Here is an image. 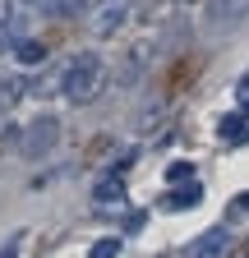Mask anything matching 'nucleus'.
<instances>
[{
	"label": "nucleus",
	"instance_id": "nucleus-2",
	"mask_svg": "<svg viewBox=\"0 0 249 258\" xmlns=\"http://www.w3.org/2000/svg\"><path fill=\"white\" fill-rule=\"evenodd\" d=\"M55 134H60V120H55V115H42L33 129H28L23 152H28V157H46V152L55 148Z\"/></svg>",
	"mask_w": 249,
	"mask_h": 258
},
{
	"label": "nucleus",
	"instance_id": "nucleus-7",
	"mask_svg": "<svg viewBox=\"0 0 249 258\" xmlns=\"http://www.w3.org/2000/svg\"><path fill=\"white\" fill-rule=\"evenodd\" d=\"M42 55H46V51H42L37 42H19V60H23V64H42Z\"/></svg>",
	"mask_w": 249,
	"mask_h": 258
},
{
	"label": "nucleus",
	"instance_id": "nucleus-9",
	"mask_svg": "<svg viewBox=\"0 0 249 258\" xmlns=\"http://www.w3.org/2000/svg\"><path fill=\"white\" fill-rule=\"evenodd\" d=\"M240 92H249V74H244V79H240Z\"/></svg>",
	"mask_w": 249,
	"mask_h": 258
},
{
	"label": "nucleus",
	"instance_id": "nucleus-4",
	"mask_svg": "<svg viewBox=\"0 0 249 258\" xmlns=\"http://www.w3.org/2000/svg\"><path fill=\"white\" fill-rule=\"evenodd\" d=\"M199 199H203V189H199V184H190V189H175V194H171V208H194Z\"/></svg>",
	"mask_w": 249,
	"mask_h": 258
},
{
	"label": "nucleus",
	"instance_id": "nucleus-3",
	"mask_svg": "<svg viewBox=\"0 0 249 258\" xmlns=\"http://www.w3.org/2000/svg\"><path fill=\"white\" fill-rule=\"evenodd\" d=\"M222 244H226V231H208V235H203V240L190 249V258H208L212 249H222Z\"/></svg>",
	"mask_w": 249,
	"mask_h": 258
},
{
	"label": "nucleus",
	"instance_id": "nucleus-6",
	"mask_svg": "<svg viewBox=\"0 0 249 258\" xmlns=\"http://www.w3.org/2000/svg\"><path fill=\"white\" fill-rule=\"evenodd\" d=\"M115 253H120V240H115V235H111V240H97V244L88 249V258H115Z\"/></svg>",
	"mask_w": 249,
	"mask_h": 258
},
{
	"label": "nucleus",
	"instance_id": "nucleus-10",
	"mask_svg": "<svg viewBox=\"0 0 249 258\" xmlns=\"http://www.w3.org/2000/svg\"><path fill=\"white\" fill-rule=\"evenodd\" d=\"M244 258H249V253H244Z\"/></svg>",
	"mask_w": 249,
	"mask_h": 258
},
{
	"label": "nucleus",
	"instance_id": "nucleus-8",
	"mask_svg": "<svg viewBox=\"0 0 249 258\" xmlns=\"http://www.w3.org/2000/svg\"><path fill=\"white\" fill-rule=\"evenodd\" d=\"M190 175H194L190 161H171V166H166V180H190Z\"/></svg>",
	"mask_w": 249,
	"mask_h": 258
},
{
	"label": "nucleus",
	"instance_id": "nucleus-5",
	"mask_svg": "<svg viewBox=\"0 0 249 258\" xmlns=\"http://www.w3.org/2000/svg\"><path fill=\"white\" fill-rule=\"evenodd\" d=\"M120 194H125V184L111 175V180H102L97 189H92V199H97V203H106V199H120Z\"/></svg>",
	"mask_w": 249,
	"mask_h": 258
},
{
	"label": "nucleus",
	"instance_id": "nucleus-1",
	"mask_svg": "<svg viewBox=\"0 0 249 258\" xmlns=\"http://www.w3.org/2000/svg\"><path fill=\"white\" fill-rule=\"evenodd\" d=\"M106 88V64L97 51H79L70 64H65V97L70 102H92Z\"/></svg>",
	"mask_w": 249,
	"mask_h": 258
}]
</instances>
